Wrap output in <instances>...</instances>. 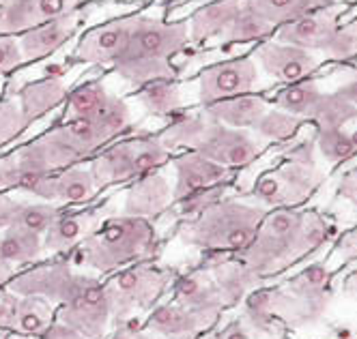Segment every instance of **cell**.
Returning <instances> with one entry per match:
<instances>
[{"label": "cell", "mask_w": 357, "mask_h": 339, "mask_svg": "<svg viewBox=\"0 0 357 339\" xmlns=\"http://www.w3.org/2000/svg\"><path fill=\"white\" fill-rule=\"evenodd\" d=\"M134 132V116L127 99L114 97L97 116L75 118L50 127L35 140L7 152L13 191H24L45 174L84 164L110 142Z\"/></svg>", "instance_id": "cell-1"}, {"label": "cell", "mask_w": 357, "mask_h": 339, "mask_svg": "<svg viewBox=\"0 0 357 339\" xmlns=\"http://www.w3.org/2000/svg\"><path fill=\"white\" fill-rule=\"evenodd\" d=\"M190 47L188 19H166L140 11L112 73L134 90L155 80H181L172 61Z\"/></svg>", "instance_id": "cell-2"}, {"label": "cell", "mask_w": 357, "mask_h": 339, "mask_svg": "<svg viewBox=\"0 0 357 339\" xmlns=\"http://www.w3.org/2000/svg\"><path fill=\"white\" fill-rule=\"evenodd\" d=\"M158 138L172 155L194 150L233 172L254 164L267 148V142L259 136L245 129L226 127L209 118L200 108L174 114L162 132H158Z\"/></svg>", "instance_id": "cell-3"}, {"label": "cell", "mask_w": 357, "mask_h": 339, "mask_svg": "<svg viewBox=\"0 0 357 339\" xmlns=\"http://www.w3.org/2000/svg\"><path fill=\"white\" fill-rule=\"evenodd\" d=\"M158 243L155 223L130 215H112L101 221L67 260L73 267L95 273H114L123 267L151 260L158 251Z\"/></svg>", "instance_id": "cell-4"}, {"label": "cell", "mask_w": 357, "mask_h": 339, "mask_svg": "<svg viewBox=\"0 0 357 339\" xmlns=\"http://www.w3.org/2000/svg\"><path fill=\"white\" fill-rule=\"evenodd\" d=\"M263 211L239 200L222 198L194 219L181 221L176 237L202 251H243L257 237Z\"/></svg>", "instance_id": "cell-5"}, {"label": "cell", "mask_w": 357, "mask_h": 339, "mask_svg": "<svg viewBox=\"0 0 357 339\" xmlns=\"http://www.w3.org/2000/svg\"><path fill=\"white\" fill-rule=\"evenodd\" d=\"M190 47H233L261 43L273 35L267 24L248 0H213L198 7L190 17Z\"/></svg>", "instance_id": "cell-6"}, {"label": "cell", "mask_w": 357, "mask_h": 339, "mask_svg": "<svg viewBox=\"0 0 357 339\" xmlns=\"http://www.w3.org/2000/svg\"><path fill=\"white\" fill-rule=\"evenodd\" d=\"M172 152L160 142L158 134L123 136L101 148L89 159L97 187L104 191L114 185H130L132 180L168 166Z\"/></svg>", "instance_id": "cell-7"}, {"label": "cell", "mask_w": 357, "mask_h": 339, "mask_svg": "<svg viewBox=\"0 0 357 339\" xmlns=\"http://www.w3.org/2000/svg\"><path fill=\"white\" fill-rule=\"evenodd\" d=\"M176 273L172 269L136 262L112 273L104 283V292L110 305L112 324L134 320L142 311H149L172 285Z\"/></svg>", "instance_id": "cell-8"}, {"label": "cell", "mask_w": 357, "mask_h": 339, "mask_svg": "<svg viewBox=\"0 0 357 339\" xmlns=\"http://www.w3.org/2000/svg\"><path fill=\"white\" fill-rule=\"evenodd\" d=\"M65 73L39 77L0 99V148L17 140L35 120L63 106L69 93Z\"/></svg>", "instance_id": "cell-9"}, {"label": "cell", "mask_w": 357, "mask_h": 339, "mask_svg": "<svg viewBox=\"0 0 357 339\" xmlns=\"http://www.w3.org/2000/svg\"><path fill=\"white\" fill-rule=\"evenodd\" d=\"M267 88L269 82L259 71L254 58L245 54L200 69L196 77V103L198 108H205L222 99L248 93H265Z\"/></svg>", "instance_id": "cell-10"}, {"label": "cell", "mask_w": 357, "mask_h": 339, "mask_svg": "<svg viewBox=\"0 0 357 339\" xmlns=\"http://www.w3.org/2000/svg\"><path fill=\"white\" fill-rule=\"evenodd\" d=\"M317 146L329 161H347L357 152V103L329 90L312 118Z\"/></svg>", "instance_id": "cell-11"}, {"label": "cell", "mask_w": 357, "mask_h": 339, "mask_svg": "<svg viewBox=\"0 0 357 339\" xmlns=\"http://www.w3.org/2000/svg\"><path fill=\"white\" fill-rule=\"evenodd\" d=\"M56 320L65 322L86 339H104L112 324L104 283L80 273L69 297L56 307Z\"/></svg>", "instance_id": "cell-12"}, {"label": "cell", "mask_w": 357, "mask_h": 339, "mask_svg": "<svg viewBox=\"0 0 357 339\" xmlns=\"http://www.w3.org/2000/svg\"><path fill=\"white\" fill-rule=\"evenodd\" d=\"M250 56L257 63L259 71L269 82V86L271 84L287 86V84L305 80V77L317 75L325 65H329L319 52L289 45L273 37L254 45Z\"/></svg>", "instance_id": "cell-13"}, {"label": "cell", "mask_w": 357, "mask_h": 339, "mask_svg": "<svg viewBox=\"0 0 357 339\" xmlns=\"http://www.w3.org/2000/svg\"><path fill=\"white\" fill-rule=\"evenodd\" d=\"M138 13L140 11L127 13V15L114 17L110 22L97 24L93 29H89L71 49V54L67 58L69 67L89 65V67L112 69L121 56V52L125 49L127 41H130Z\"/></svg>", "instance_id": "cell-14"}, {"label": "cell", "mask_w": 357, "mask_h": 339, "mask_svg": "<svg viewBox=\"0 0 357 339\" xmlns=\"http://www.w3.org/2000/svg\"><path fill=\"white\" fill-rule=\"evenodd\" d=\"M22 194H26L35 200L56 204L61 208H78V206H89L101 194V189L97 187V182L93 178L89 161H84L37 178Z\"/></svg>", "instance_id": "cell-15"}, {"label": "cell", "mask_w": 357, "mask_h": 339, "mask_svg": "<svg viewBox=\"0 0 357 339\" xmlns=\"http://www.w3.org/2000/svg\"><path fill=\"white\" fill-rule=\"evenodd\" d=\"M78 277L80 273L73 269L67 258H45L20 269L7 288L17 297H41L59 307L69 297Z\"/></svg>", "instance_id": "cell-16"}, {"label": "cell", "mask_w": 357, "mask_h": 339, "mask_svg": "<svg viewBox=\"0 0 357 339\" xmlns=\"http://www.w3.org/2000/svg\"><path fill=\"white\" fill-rule=\"evenodd\" d=\"M317 185V174L305 155L293 152L291 157L271 172L257 178L252 198L265 206H282L291 200H301Z\"/></svg>", "instance_id": "cell-17"}, {"label": "cell", "mask_w": 357, "mask_h": 339, "mask_svg": "<svg viewBox=\"0 0 357 339\" xmlns=\"http://www.w3.org/2000/svg\"><path fill=\"white\" fill-rule=\"evenodd\" d=\"M351 7H353L351 0H336V3L321 7L299 19L278 26L271 37L282 43L323 54L331 37L338 31V26L342 24V17L351 11Z\"/></svg>", "instance_id": "cell-18"}, {"label": "cell", "mask_w": 357, "mask_h": 339, "mask_svg": "<svg viewBox=\"0 0 357 339\" xmlns=\"http://www.w3.org/2000/svg\"><path fill=\"white\" fill-rule=\"evenodd\" d=\"M168 166L172 168V196L174 200H181L196 191H205L211 187L231 185L235 172L222 168L220 164L202 157L194 150L174 152Z\"/></svg>", "instance_id": "cell-19"}, {"label": "cell", "mask_w": 357, "mask_h": 339, "mask_svg": "<svg viewBox=\"0 0 357 339\" xmlns=\"http://www.w3.org/2000/svg\"><path fill=\"white\" fill-rule=\"evenodd\" d=\"M104 219L106 215L101 206H82L75 211L65 208L43 234V255L67 258L91 237Z\"/></svg>", "instance_id": "cell-20"}, {"label": "cell", "mask_w": 357, "mask_h": 339, "mask_svg": "<svg viewBox=\"0 0 357 339\" xmlns=\"http://www.w3.org/2000/svg\"><path fill=\"white\" fill-rule=\"evenodd\" d=\"M89 13H91V7L84 5L80 9H75V11L59 17V19L45 22L41 26H35V29L26 31V33L17 35L24 63L33 65V63L45 61L52 54H56L65 43L71 41V37L78 35L80 26Z\"/></svg>", "instance_id": "cell-21"}, {"label": "cell", "mask_w": 357, "mask_h": 339, "mask_svg": "<svg viewBox=\"0 0 357 339\" xmlns=\"http://www.w3.org/2000/svg\"><path fill=\"white\" fill-rule=\"evenodd\" d=\"M174 202L172 196V178L166 176L162 170L144 174L132 180L123 196V211L121 215L140 217L151 223H155L162 215L170 211Z\"/></svg>", "instance_id": "cell-22"}, {"label": "cell", "mask_w": 357, "mask_h": 339, "mask_svg": "<svg viewBox=\"0 0 357 339\" xmlns=\"http://www.w3.org/2000/svg\"><path fill=\"white\" fill-rule=\"evenodd\" d=\"M170 301L213 324L224 307L211 273L202 267L176 275L170 285Z\"/></svg>", "instance_id": "cell-23"}, {"label": "cell", "mask_w": 357, "mask_h": 339, "mask_svg": "<svg viewBox=\"0 0 357 339\" xmlns=\"http://www.w3.org/2000/svg\"><path fill=\"white\" fill-rule=\"evenodd\" d=\"M84 7V0H13L0 5V35H22Z\"/></svg>", "instance_id": "cell-24"}, {"label": "cell", "mask_w": 357, "mask_h": 339, "mask_svg": "<svg viewBox=\"0 0 357 339\" xmlns=\"http://www.w3.org/2000/svg\"><path fill=\"white\" fill-rule=\"evenodd\" d=\"M211 324L207 320L198 318L196 314L172 301L153 305L142 322L144 331L164 339H196Z\"/></svg>", "instance_id": "cell-25"}, {"label": "cell", "mask_w": 357, "mask_h": 339, "mask_svg": "<svg viewBox=\"0 0 357 339\" xmlns=\"http://www.w3.org/2000/svg\"><path fill=\"white\" fill-rule=\"evenodd\" d=\"M269 108H271V101H269L267 93H248V95H237L231 99L215 101L211 106H205L200 110L209 118H213L226 127L254 132Z\"/></svg>", "instance_id": "cell-26"}, {"label": "cell", "mask_w": 357, "mask_h": 339, "mask_svg": "<svg viewBox=\"0 0 357 339\" xmlns=\"http://www.w3.org/2000/svg\"><path fill=\"white\" fill-rule=\"evenodd\" d=\"M327 93L329 90L323 86V82L312 75V77H305V80L280 86L267 97L278 110L295 116L301 123H312V118L319 112Z\"/></svg>", "instance_id": "cell-27"}, {"label": "cell", "mask_w": 357, "mask_h": 339, "mask_svg": "<svg viewBox=\"0 0 357 339\" xmlns=\"http://www.w3.org/2000/svg\"><path fill=\"white\" fill-rule=\"evenodd\" d=\"M132 99L144 110V114L170 120L174 114L185 110L181 84L178 80H155L136 90H132Z\"/></svg>", "instance_id": "cell-28"}, {"label": "cell", "mask_w": 357, "mask_h": 339, "mask_svg": "<svg viewBox=\"0 0 357 339\" xmlns=\"http://www.w3.org/2000/svg\"><path fill=\"white\" fill-rule=\"evenodd\" d=\"M43 260V237L26 228L0 232V262L20 271Z\"/></svg>", "instance_id": "cell-29"}, {"label": "cell", "mask_w": 357, "mask_h": 339, "mask_svg": "<svg viewBox=\"0 0 357 339\" xmlns=\"http://www.w3.org/2000/svg\"><path fill=\"white\" fill-rule=\"evenodd\" d=\"M116 95H112L104 80H86L78 86L69 88L65 103H63V116L59 123L75 120V118H89L104 112L110 103L114 101Z\"/></svg>", "instance_id": "cell-30"}, {"label": "cell", "mask_w": 357, "mask_h": 339, "mask_svg": "<svg viewBox=\"0 0 357 339\" xmlns=\"http://www.w3.org/2000/svg\"><path fill=\"white\" fill-rule=\"evenodd\" d=\"M56 320V305L41 297H20L13 335L37 339Z\"/></svg>", "instance_id": "cell-31"}, {"label": "cell", "mask_w": 357, "mask_h": 339, "mask_svg": "<svg viewBox=\"0 0 357 339\" xmlns=\"http://www.w3.org/2000/svg\"><path fill=\"white\" fill-rule=\"evenodd\" d=\"M331 3H336V0H248V5L267 24L273 26V31L278 26L299 19V17L308 15L321 7H327Z\"/></svg>", "instance_id": "cell-32"}, {"label": "cell", "mask_w": 357, "mask_h": 339, "mask_svg": "<svg viewBox=\"0 0 357 339\" xmlns=\"http://www.w3.org/2000/svg\"><path fill=\"white\" fill-rule=\"evenodd\" d=\"M344 17H349V22L338 26L327 49L323 52L329 65H349L357 61V7H351Z\"/></svg>", "instance_id": "cell-33"}, {"label": "cell", "mask_w": 357, "mask_h": 339, "mask_svg": "<svg viewBox=\"0 0 357 339\" xmlns=\"http://www.w3.org/2000/svg\"><path fill=\"white\" fill-rule=\"evenodd\" d=\"M301 125H303L301 120H297L295 116H291V114H287L282 110H278L271 103V108L267 110V114L263 116V120L257 125V129H254L252 134L259 136L267 144L287 142V140H291L299 132Z\"/></svg>", "instance_id": "cell-34"}, {"label": "cell", "mask_w": 357, "mask_h": 339, "mask_svg": "<svg viewBox=\"0 0 357 339\" xmlns=\"http://www.w3.org/2000/svg\"><path fill=\"white\" fill-rule=\"evenodd\" d=\"M26 67L15 35H0V77H9Z\"/></svg>", "instance_id": "cell-35"}, {"label": "cell", "mask_w": 357, "mask_h": 339, "mask_svg": "<svg viewBox=\"0 0 357 339\" xmlns=\"http://www.w3.org/2000/svg\"><path fill=\"white\" fill-rule=\"evenodd\" d=\"M24 204L26 200L15 198L13 191H0V232L17 226Z\"/></svg>", "instance_id": "cell-36"}, {"label": "cell", "mask_w": 357, "mask_h": 339, "mask_svg": "<svg viewBox=\"0 0 357 339\" xmlns=\"http://www.w3.org/2000/svg\"><path fill=\"white\" fill-rule=\"evenodd\" d=\"M17 303H20V297L13 290L0 288V331L13 333L15 314H17Z\"/></svg>", "instance_id": "cell-37"}, {"label": "cell", "mask_w": 357, "mask_h": 339, "mask_svg": "<svg viewBox=\"0 0 357 339\" xmlns=\"http://www.w3.org/2000/svg\"><path fill=\"white\" fill-rule=\"evenodd\" d=\"M110 339H164V337H158L149 331L142 329V324H138V320H127L123 324H116V331Z\"/></svg>", "instance_id": "cell-38"}, {"label": "cell", "mask_w": 357, "mask_h": 339, "mask_svg": "<svg viewBox=\"0 0 357 339\" xmlns=\"http://www.w3.org/2000/svg\"><path fill=\"white\" fill-rule=\"evenodd\" d=\"M37 339H86V337H82L78 331H73V329L67 326L65 322L54 320V322L50 324Z\"/></svg>", "instance_id": "cell-39"}, {"label": "cell", "mask_w": 357, "mask_h": 339, "mask_svg": "<svg viewBox=\"0 0 357 339\" xmlns=\"http://www.w3.org/2000/svg\"><path fill=\"white\" fill-rule=\"evenodd\" d=\"M196 339H250V337H248V333L243 331V326L239 322H233V324H228L226 329H222L218 333L198 335Z\"/></svg>", "instance_id": "cell-40"}, {"label": "cell", "mask_w": 357, "mask_h": 339, "mask_svg": "<svg viewBox=\"0 0 357 339\" xmlns=\"http://www.w3.org/2000/svg\"><path fill=\"white\" fill-rule=\"evenodd\" d=\"M0 191H11V176H9V164L5 155H0Z\"/></svg>", "instance_id": "cell-41"}, {"label": "cell", "mask_w": 357, "mask_h": 339, "mask_svg": "<svg viewBox=\"0 0 357 339\" xmlns=\"http://www.w3.org/2000/svg\"><path fill=\"white\" fill-rule=\"evenodd\" d=\"M336 90H338L340 95H344L347 99H351L353 103H357V73L351 77L349 82H344L342 86H338Z\"/></svg>", "instance_id": "cell-42"}, {"label": "cell", "mask_w": 357, "mask_h": 339, "mask_svg": "<svg viewBox=\"0 0 357 339\" xmlns=\"http://www.w3.org/2000/svg\"><path fill=\"white\" fill-rule=\"evenodd\" d=\"M342 191L357 204V172L355 174H349L342 182Z\"/></svg>", "instance_id": "cell-43"}, {"label": "cell", "mask_w": 357, "mask_h": 339, "mask_svg": "<svg viewBox=\"0 0 357 339\" xmlns=\"http://www.w3.org/2000/svg\"><path fill=\"white\" fill-rule=\"evenodd\" d=\"M15 273H17L15 269H11V267H7V265L0 262V288H7L9 281L13 279Z\"/></svg>", "instance_id": "cell-44"}, {"label": "cell", "mask_w": 357, "mask_h": 339, "mask_svg": "<svg viewBox=\"0 0 357 339\" xmlns=\"http://www.w3.org/2000/svg\"><path fill=\"white\" fill-rule=\"evenodd\" d=\"M305 277H308L312 283H321V281L325 279V271H323L321 267H312L308 273H305Z\"/></svg>", "instance_id": "cell-45"}, {"label": "cell", "mask_w": 357, "mask_h": 339, "mask_svg": "<svg viewBox=\"0 0 357 339\" xmlns=\"http://www.w3.org/2000/svg\"><path fill=\"white\" fill-rule=\"evenodd\" d=\"M123 3H130V0H123ZM140 3H153V0H140Z\"/></svg>", "instance_id": "cell-46"}, {"label": "cell", "mask_w": 357, "mask_h": 339, "mask_svg": "<svg viewBox=\"0 0 357 339\" xmlns=\"http://www.w3.org/2000/svg\"><path fill=\"white\" fill-rule=\"evenodd\" d=\"M7 3H13V0H0V5H7Z\"/></svg>", "instance_id": "cell-47"}]
</instances>
